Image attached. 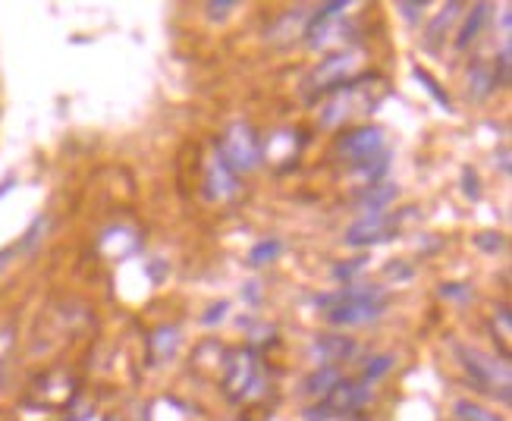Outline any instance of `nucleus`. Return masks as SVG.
<instances>
[{"label": "nucleus", "instance_id": "f257e3e1", "mask_svg": "<svg viewBox=\"0 0 512 421\" xmlns=\"http://www.w3.org/2000/svg\"><path fill=\"white\" fill-rule=\"evenodd\" d=\"M321 308H327V321L333 327H362L377 321L390 305V293L384 286L374 283H362V286H343V290L330 293V296H318L315 299Z\"/></svg>", "mask_w": 512, "mask_h": 421}, {"label": "nucleus", "instance_id": "412c9836", "mask_svg": "<svg viewBox=\"0 0 512 421\" xmlns=\"http://www.w3.org/2000/svg\"><path fill=\"white\" fill-rule=\"evenodd\" d=\"M491 76H494V88H509L512 82V44L509 41L500 48V57L491 66Z\"/></svg>", "mask_w": 512, "mask_h": 421}, {"label": "nucleus", "instance_id": "20e7f679", "mask_svg": "<svg viewBox=\"0 0 512 421\" xmlns=\"http://www.w3.org/2000/svg\"><path fill=\"white\" fill-rule=\"evenodd\" d=\"M217 154L224 158V164L239 176L252 173L261 164V136L255 132L252 123L239 120L224 129V136L217 139Z\"/></svg>", "mask_w": 512, "mask_h": 421}, {"label": "nucleus", "instance_id": "bb28decb", "mask_svg": "<svg viewBox=\"0 0 512 421\" xmlns=\"http://www.w3.org/2000/svg\"><path fill=\"white\" fill-rule=\"evenodd\" d=\"M365 264H368V258H355L352 264H340V268H333V277H337V280H346V286H349V280H352L355 274H359V271L365 268Z\"/></svg>", "mask_w": 512, "mask_h": 421}, {"label": "nucleus", "instance_id": "2eb2a0df", "mask_svg": "<svg viewBox=\"0 0 512 421\" xmlns=\"http://www.w3.org/2000/svg\"><path fill=\"white\" fill-rule=\"evenodd\" d=\"M305 22H308V10H289L280 16L277 26L267 32L271 41H293V38H302L305 35Z\"/></svg>", "mask_w": 512, "mask_h": 421}, {"label": "nucleus", "instance_id": "9d476101", "mask_svg": "<svg viewBox=\"0 0 512 421\" xmlns=\"http://www.w3.org/2000/svg\"><path fill=\"white\" fill-rule=\"evenodd\" d=\"M236 195H239V176L214 151L208 173H205V198L208 202H230V198H236Z\"/></svg>", "mask_w": 512, "mask_h": 421}, {"label": "nucleus", "instance_id": "7c9ffc66", "mask_svg": "<svg viewBox=\"0 0 512 421\" xmlns=\"http://www.w3.org/2000/svg\"><path fill=\"white\" fill-rule=\"evenodd\" d=\"M478 246L487 249V252H497V249H503V239L497 233H481L478 236Z\"/></svg>", "mask_w": 512, "mask_h": 421}, {"label": "nucleus", "instance_id": "a878e982", "mask_svg": "<svg viewBox=\"0 0 512 421\" xmlns=\"http://www.w3.org/2000/svg\"><path fill=\"white\" fill-rule=\"evenodd\" d=\"M462 192L472 198V202H478L481 198V189H478V173L472 167H465L462 170Z\"/></svg>", "mask_w": 512, "mask_h": 421}, {"label": "nucleus", "instance_id": "f704fd0d", "mask_svg": "<svg viewBox=\"0 0 512 421\" xmlns=\"http://www.w3.org/2000/svg\"><path fill=\"white\" fill-rule=\"evenodd\" d=\"M101 421H120V415H104Z\"/></svg>", "mask_w": 512, "mask_h": 421}, {"label": "nucleus", "instance_id": "cd10ccee", "mask_svg": "<svg viewBox=\"0 0 512 421\" xmlns=\"http://www.w3.org/2000/svg\"><path fill=\"white\" fill-rule=\"evenodd\" d=\"M440 296H447V299H472V290H469V286H462V283H443Z\"/></svg>", "mask_w": 512, "mask_h": 421}, {"label": "nucleus", "instance_id": "aec40b11", "mask_svg": "<svg viewBox=\"0 0 512 421\" xmlns=\"http://www.w3.org/2000/svg\"><path fill=\"white\" fill-rule=\"evenodd\" d=\"M280 252H283V242L280 239H261L258 246L249 252V264H252V268H264V264L277 261Z\"/></svg>", "mask_w": 512, "mask_h": 421}, {"label": "nucleus", "instance_id": "423d86ee", "mask_svg": "<svg viewBox=\"0 0 512 421\" xmlns=\"http://www.w3.org/2000/svg\"><path fill=\"white\" fill-rule=\"evenodd\" d=\"M362 60L355 51H340V54H333L327 60H321V66L315 73L308 76V88L315 95H333V92H340V88H346L349 82L355 79H362Z\"/></svg>", "mask_w": 512, "mask_h": 421}, {"label": "nucleus", "instance_id": "7ed1b4c3", "mask_svg": "<svg viewBox=\"0 0 512 421\" xmlns=\"http://www.w3.org/2000/svg\"><path fill=\"white\" fill-rule=\"evenodd\" d=\"M264 390V365L255 346L224 352V393L233 403H246Z\"/></svg>", "mask_w": 512, "mask_h": 421}, {"label": "nucleus", "instance_id": "1a4fd4ad", "mask_svg": "<svg viewBox=\"0 0 512 421\" xmlns=\"http://www.w3.org/2000/svg\"><path fill=\"white\" fill-rule=\"evenodd\" d=\"M73 393H76V381L66 378V374L60 371H51L44 374V378H38L32 384V396L38 400V406L44 409H63L73 403Z\"/></svg>", "mask_w": 512, "mask_h": 421}, {"label": "nucleus", "instance_id": "4be33fe9", "mask_svg": "<svg viewBox=\"0 0 512 421\" xmlns=\"http://www.w3.org/2000/svg\"><path fill=\"white\" fill-rule=\"evenodd\" d=\"M412 76L421 82V85H425V92L443 107V110H453V101H450V95L447 92H443V88H440V82L428 73V70H421V66H415V70H412Z\"/></svg>", "mask_w": 512, "mask_h": 421}, {"label": "nucleus", "instance_id": "f3484780", "mask_svg": "<svg viewBox=\"0 0 512 421\" xmlns=\"http://www.w3.org/2000/svg\"><path fill=\"white\" fill-rule=\"evenodd\" d=\"M494 92H497V88H494L491 66L481 63V60H475V63L469 66V98H472V101H487Z\"/></svg>", "mask_w": 512, "mask_h": 421}, {"label": "nucleus", "instance_id": "dca6fc26", "mask_svg": "<svg viewBox=\"0 0 512 421\" xmlns=\"http://www.w3.org/2000/svg\"><path fill=\"white\" fill-rule=\"evenodd\" d=\"M340 381H343V371H340L337 365H318V368L305 378L302 390H305L308 396H324L330 387H337Z\"/></svg>", "mask_w": 512, "mask_h": 421}, {"label": "nucleus", "instance_id": "c756f323", "mask_svg": "<svg viewBox=\"0 0 512 421\" xmlns=\"http://www.w3.org/2000/svg\"><path fill=\"white\" fill-rule=\"evenodd\" d=\"M22 252H26V249H22V242H19V239L13 242V246H7V249H0V271H4V268H7V264H10V261H13L16 255H22Z\"/></svg>", "mask_w": 512, "mask_h": 421}, {"label": "nucleus", "instance_id": "4468645a", "mask_svg": "<svg viewBox=\"0 0 512 421\" xmlns=\"http://www.w3.org/2000/svg\"><path fill=\"white\" fill-rule=\"evenodd\" d=\"M396 195H399V189H396L393 183H371V186H365V192L359 195V208H362V214L384 211Z\"/></svg>", "mask_w": 512, "mask_h": 421}, {"label": "nucleus", "instance_id": "473e14b6", "mask_svg": "<svg viewBox=\"0 0 512 421\" xmlns=\"http://www.w3.org/2000/svg\"><path fill=\"white\" fill-rule=\"evenodd\" d=\"M396 10L403 13L409 22H415V19L421 16V10H425V4H396Z\"/></svg>", "mask_w": 512, "mask_h": 421}, {"label": "nucleus", "instance_id": "b1692460", "mask_svg": "<svg viewBox=\"0 0 512 421\" xmlns=\"http://www.w3.org/2000/svg\"><path fill=\"white\" fill-rule=\"evenodd\" d=\"M453 409H456V418H459V421H503L497 412H487V409H481V406L472 403V400H459Z\"/></svg>", "mask_w": 512, "mask_h": 421}, {"label": "nucleus", "instance_id": "393cba45", "mask_svg": "<svg viewBox=\"0 0 512 421\" xmlns=\"http://www.w3.org/2000/svg\"><path fill=\"white\" fill-rule=\"evenodd\" d=\"M13 346H16V327L13 324H4V327H0V381H4V374H7Z\"/></svg>", "mask_w": 512, "mask_h": 421}, {"label": "nucleus", "instance_id": "a211bd4d", "mask_svg": "<svg viewBox=\"0 0 512 421\" xmlns=\"http://www.w3.org/2000/svg\"><path fill=\"white\" fill-rule=\"evenodd\" d=\"M487 16H491V4H475V7H472L469 19H465V26H462L459 35H456V51H465V48H469V44L481 35Z\"/></svg>", "mask_w": 512, "mask_h": 421}, {"label": "nucleus", "instance_id": "6ab92c4d", "mask_svg": "<svg viewBox=\"0 0 512 421\" xmlns=\"http://www.w3.org/2000/svg\"><path fill=\"white\" fill-rule=\"evenodd\" d=\"M151 352H154V359H170L176 346H180V330L176 327H161V330H154L151 334Z\"/></svg>", "mask_w": 512, "mask_h": 421}, {"label": "nucleus", "instance_id": "6e6552de", "mask_svg": "<svg viewBox=\"0 0 512 421\" xmlns=\"http://www.w3.org/2000/svg\"><path fill=\"white\" fill-rule=\"evenodd\" d=\"M396 227H399V217H396V214H387V211L362 214V217L355 220V224L346 230V246H352V249L377 246V242L393 239Z\"/></svg>", "mask_w": 512, "mask_h": 421}, {"label": "nucleus", "instance_id": "f03ea898", "mask_svg": "<svg viewBox=\"0 0 512 421\" xmlns=\"http://www.w3.org/2000/svg\"><path fill=\"white\" fill-rule=\"evenodd\" d=\"M459 365L465 368V374L472 378V384L481 390V393H491L494 400H500L503 406H509V387H512V371H509V362L500 356H491V352H484L478 346H465V343H456L453 346Z\"/></svg>", "mask_w": 512, "mask_h": 421}, {"label": "nucleus", "instance_id": "72a5a7b5", "mask_svg": "<svg viewBox=\"0 0 512 421\" xmlns=\"http://www.w3.org/2000/svg\"><path fill=\"white\" fill-rule=\"evenodd\" d=\"M13 186H16V176H7V180L0 183V198H4L7 192H13Z\"/></svg>", "mask_w": 512, "mask_h": 421}, {"label": "nucleus", "instance_id": "c85d7f7f", "mask_svg": "<svg viewBox=\"0 0 512 421\" xmlns=\"http://www.w3.org/2000/svg\"><path fill=\"white\" fill-rule=\"evenodd\" d=\"M230 10H236L233 0H224V4H217V0H211V4H208V16H211V19H227Z\"/></svg>", "mask_w": 512, "mask_h": 421}, {"label": "nucleus", "instance_id": "f8f14e48", "mask_svg": "<svg viewBox=\"0 0 512 421\" xmlns=\"http://www.w3.org/2000/svg\"><path fill=\"white\" fill-rule=\"evenodd\" d=\"M296 136H302V132L283 129V132H277V136L267 139V142H261V161L264 158H271V161H296V151H299V142H302Z\"/></svg>", "mask_w": 512, "mask_h": 421}, {"label": "nucleus", "instance_id": "ddd939ff", "mask_svg": "<svg viewBox=\"0 0 512 421\" xmlns=\"http://www.w3.org/2000/svg\"><path fill=\"white\" fill-rule=\"evenodd\" d=\"M459 13H462V4H459V0H453V4H447L431 19V26L425 29V48L428 51H440V44H443V38H447L453 22L459 19Z\"/></svg>", "mask_w": 512, "mask_h": 421}, {"label": "nucleus", "instance_id": "39448f33", "mask_svg": "<svg viewBox=\"0 0 512 421\" xmlns=\"http://www.w3.org/2000/svg\"><path fill=\"white\" fill-rule=\"evenodd\" d=\"M374 400V393L368 384H362L359 378H343L337 387H330L318 406H311L305 412V421H324V418H333V415H352L365 409L368 403Z\"/></svg>", "mask_w": 512, "mask_h": 421}, {"label": "nucleus", "instance_id": "2f4dec72", "mask_svg": "<svg viewBox=\"0 0 512 421\" xmlns=\"http://www.w3.org/2000/svg\"><path fill=\"white\" fill-rule=\"evenodd\" d=\"M227 308H230L227 302H220V305H211V312H208V315H205L202 321H205V324H217V321H224V318H227Z\"/></svg>", "mask_w": 512, "mask_h": 421}, {"label": "nucleus", "instance_id": "5701e85b", "mask_svg": "<svg viewBox=\"0 0 512 421\" xmlns=\"http://www.w3.org/2000/svg\"><path fill=\"white\" fill-rule=\"evenodd\" d=\"M393 362H396V359L390 356V352H384V356H374V359H371V362H368V365L362 368L359 381L371 387V384H374L377 378H384V374H387V371L393 368Z\"/></svg>", "mask_w": 512, "mask_h": 421}, {"label": "nucleus", "instance_id": "0eeeda50", "mask_svg": "<svg viewBox=\"0 0 512 421\" xmlns=\"http://www.w3.org/2000/svg\"><path fill=\"white\" fill-rule=\"evenodd\" d=\"M337 148L355 170H362L365 164H371L374 158H381L387 151V139H384L381 126H355V129L343 132Z\"/></svg>", "mask_w": 512, "mask_h": 421}, {"label": "nucleus", "instance_id": "9b49d317", "mask_svg": "<svg viewBox=\"0 0 512 421\" xmlns=\"http://www.w3.org/2000/svg\"><path fill=\"white\" fill-rule=\"evenodd\" d=\"M355 352H359V346H355L349 337H337V334H324L311 343V356L318 359V365H337L340 368V362L352 359Z\"/></svg>", "mask_w": 512, "mask_h": 421}]
</instances>
